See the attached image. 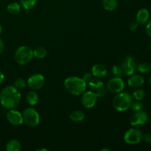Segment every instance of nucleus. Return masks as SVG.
I'll use <instances>...</instances> for the list:
<instances>
[{
    "label": "nucleus",
    "mask_w": 151,
    "mask_h": 151,
    "mask_svg": "<svg viewBox=\"0 0 151 151\" xmlns=\"http://www.w3.org/2000/svg\"><path fill=\"white\" fill-rule=\"evenodd\" d=\"M149 83H150V85H151V77H150V78H149Z\"/></svg>",
    "instance_id": "58836bf2"
},
{
    "label": "nucleus",
    "mask_w": 151,
    "mask_h": 151,
    "mask_svg": "<svg viewBox=\"0 0 151 151\" xmlns=\"http://www.w3.org/2000/svg\"><path fill=\"white\" fill-rule=\"evenodd\" d=\"M144 141L147 144H151V134L150 133H147L142 137Z\"/></svg>",
    "instance_id": "c756f323"
},
{
    "label": "nucleus",
    "mask_w": 151,
    "mask_h": 151,
    "mask_svg": "<svg viewBox=\"0 0 151 151\" xmlns=\"http://www.w3.org/2000/svg\"><path fill=\"white\" fill-rule=\"evenodd\" d=\"M143 134L138 128H131L125 132L124 141L128 145L139 144L142 139Z\"/></svg>",
    "instance_id": "0eeeda50"
},
{
    "label": "nucleus",
    "mask_w": 151,
    "mask_h": 151,
    "mask_svg": "<svg viewBox=\"0 0 151 151\" xmlns=\"http://www.w3.org/2000/svg\"><path fill=\"white\" fill-rule=\"evenodd\" d=\"M143 107H144L143 103H141L140 101H139V100H137L136 102H133L132 104H131V110H132L134 112L139 111L142 110Z\"/></svg>",
    "instance_id": "bb28decb"
},
{
    "label": "nucleus",
    "mask_w": 151,
    "mask_h": 151,
    "mask_svg": "<svg viewBox=\"0 0 151 151\" xmlns=\"http://www.w3.org/2000/svg\"><path fill=\"white\" fill-rule=\"evenodd\" d=\"M150 123H151V119H150Z\"/></svg>",
    "instance_id": "a19ab883"
},
{
    "label": "nucleus",
    "mask_w": 151,
    "mask_h": 151,
    "mask_svg": "<svg viewBox=\"0 0 151 151\" xmlns=\"http://www.w3.org/2000/svg\"><path fill=\"white\" fill-rule=\"evenodd\" d=\"M36 151H48V150L46 148H40V149H37Z\"/></svg>",
    "instance_id": "c9c22d12"
},
{
    "label": "nucleus",
    "mask_w": 151,
    "mask_h": 151,
    "mask_svg": "<svg viewBox=\"0 0 151 151\" xmlns=\"http://www.w3.org/2000/svg\"><path fill=\"white\" fill-rule=\"evenodd\" d=\"M103 6L107 11H113L116 8L118 4L117 0H102Z\"/></svg>",
    "instance_id": "aec40b11"
},
{
    "label": "nucleus",
    "mask_w": 151,
    "mask_h": 151,
    "mask_svg": "<svg viewBox=\"0 0 151 151\" xmlns=\"http://www.w3.org/2000/svg\"><path fill=\"white\" fill-rule=\"evenodd\" d=\"M21 149V143L16 139L10 140L6 145V150L7 151H20Z\"/></svg>",
    "instance_id": "6ab92c4d"
},
{
    "label": "nucleus",
    "mask_w": 151,
    "mask_h": 151,
    "mask_svg": "<svg viewBox=\"0 0 151 151\" xmlns=\"http://www.w3.org/2000/svg\"><path fill=\"white\" fill-rule=\"evenodd\" d=\"M111 73L114 77H116V78H121L124 75L123 70L121 66H118V65H114L112 67Z\"/></svg>",
    "instance_id": "a878e982"
},
{
    "label": "nucleus",
    "mask_w": 151,
    "mask_h": 151,
    "mask_svg": "<svg viewBox=\"0 0 151 151\" xmlns=\"http://www.w3.org/2000/svg\"><path fill=\"white\" fill-rule=\"evenodd\" d=\"M150 17V13L147 8H142L138 11L136 21L139 24H145L147 23Z\"/></svg>",
    "instance_id": "2eb2a0df"
},
{
    "label": "nucleus",
    "mask_w": 151,
    "mask_h": 151,
    "mask_svg": "<svg viewBox=\"0 0 151 151\" xmlns=\"http://www.w3.org/2000/svg\"><path fill=\"white\" fill-rule=\"evenodd\" d=\"M133 97L128 92H119L113 100V107L117 111H125L131 108Z\"/></svg>",
    "instance_id": "7ed1b4c3"
},
{
    "label": "nucleus",
    "mask_w": 151,
    "mask_h": 151,
    "mask_svg": "<svg viewBox=\"0 0 151 151\" xmlns=\"http://www.w3.org/2000/svg\"><path fill=\"white\" fill-rule=\"evenodd\" d=\"M145 79L142 75H131L128 80V84L130 87L134 88H140L144 84Z\"/></svg>",
    "instance_id": "4468645a"
},
{
    "label": "nucleus",
    "mask_w": 151,
    "mask_h": 151,
    "mask_svg": "<svg viewBox=\"0 0 151 151\" xmlns=\"http://www.w3.org/2000/svg\"><path fill=\"white\" fill-rule=\"evenodd\" d=\"M149 119L148 114L145 111L141 110L135 111L130 117V124L134 127H138L144 125Z\"/></svg>",
    "instance_id": "6e6552de"
},
{
    "label": "nucleus",
    "mask_w": 151,
    "mask_h": 151,
    "mask_svg": "<svg viewBox=\"0 0 151 151\" xmlns=\"http://www.w3.org/2000/svg\"><path fill=\"white\" fill-rule=\"evenodd\" d=\"M22 99L19 89L14 86H7L0 93V103L6 109H13L19 105Z\"/></svg>",
    "instance_id": "f257e3e1"
},
{
    "label": "nucleus",
    "mask_w": 151,
    "mask_h": 151,
    "mask_svg": "<svg viewBox=\"0 0 151 151\" xmlns=\"http://www.w3.org/2000/svg\"><path fill=\"white\" fill-rule=\"evenodd\" d=\"M121 67L123 70L124 75L131 76L137 71V60L133 56H126L121 63Z\"/></svg>",
    "instance_id": "423d86ee"
},
{
    "label": "nucleus",
    "mask_w": 151,
    "mask_h": 151,
    "mask_svg": "<svg viewBox=\"0 0 151 151\" xmlns=\"http://www.w3.org/2000/svg\"><path fill=\"white\" fill-rule=\"evenodd\" d=\"M4 74H3L2 72H1V71H0V85H1V84L2 83L3 81H4Z\"/></svg>",
    "instance_id": "f704fd0d"
},
{
    "label": "nucleus",
    "mask_w": 151,
    "mask_h": 151,
    "mask_svg": "<svg viewBox=\"0 0 151 151\" xmlns=\"http://www.w3.org/2000/svg\"><path fill=\"white\" fill-rule=\"evenodd\" d=\"M107 91H108L107 88H104V86H103L102 88L94 91V92L97 94L98 97H103L106 95V94H107Z\"/></svg>",
    "instance_id": "c85d7f7f"
},
{
    "label": "nucleus",
    "mask_w": 151,
    "mask_h": 151,
    "mask_svg": "<svg viewBox=\"0 0 151 151\" xmlns=\"http://www.w3.org/2000/svg\"><path fill=\"white\" fill-rule=\"evenodd\" d=\"M21 4L17 2H11L7 7V10L8 13L12 15H16L21 12Z\"/></svg>",
    "instance_id": "412c9836"
},
{
    "label": "nucleus",
    "mask_w": 151,
    "mask_h": 151,
    "mask_svg": "<svg viewBox=\"0 0 151 151\" xmlns=\"http://www.w3.org/2000/svg\"><path fill=\"white\" fill-rule=\"evenodd\" d=\"M27 83L26 81H24L22 78H18L14 82V86L16 88H18V89L25 88L27 86Z\"/></svg>",
    "instance_id": "cd10ccee"
},
{
    "label": "nucleus",
    "mask_w": 151,
    "mask_h": 151,
    "mask_svg": "<svg viewBox=\"0 0 151 151\" xmlns=\"http://www.w3.org/2000/svg\"><path fill=\"white\" fill-rule=\"evenodd\" d=\"M91 74L93 76L96 78H103L107 75L108 69L106 66L103 64L97 63V64L94 65L91 68Z\"/></svg>",
    "instance_id": "ddd939ff"
},
{
    "label": "nucleus",
    "mask_w": 151,
    "mask_h": 151,
    "mask_svg": "<svg viewBox=\"0 0 151 151\" xmlns=\"http://www.w3.org/2000/svg\"><path fill=\"white\" fill-rule=\"evenodd\" d=\"M151 70V66L148 63H141L137 65V71L140 73H148Z\"/></svg>",
    "instance_id": "b1692460"
},
{
    "label": "nucleus",
    "mask_w": 151,
    "mask_h": 151,
    "mask_svg": "<svg viewBox=\"0 0 151 151\" xmlns=\"http://www.w3.org/2000/svg\"><path fill=\"white\" fill-rule=\"evenodd\" d=\"M1 32H2V27H1V25L0 24V34L1 33Z\"/></svg>",
    "instance_id": "4c0bfd02"
},
{
    "label": "nucleus",
    "mask_w": 151,
    "mask_h": 151,
    "mask_svg": "<svg viewBox=\"0 0 151 151\" xmlns=\"http://www.w3.org/2000/svg\"><path fill=\"white\" fill-rule=\"evenodd\" d=\"M47 55V50L42 47H38L33 50V57L37 59H43Z\"/></svg>",
    "instance_id": "5701e85b"
},
{
    "label": "nucleus",
    "mask_w": 151,
    "mask_h": 151,
    "mask_svg": "<svg viewBox=\"0 0 151 151\" xmlns=\"http://www.w3.org/2000/svg\"><path fill=\"white\" fill-rule=\"evenodd\" d=\"M26 100L27 103L30 105L31 106H34L38 103L39 100V96H38V93L35 92V91H30L28 92V94L26 96Z\"/></svg>",
    "instance_id": "a211bd4d"
},
{
    "label": "nucleus",
    "mask_w": 151,
    "mask_h": 151,
    "mask_svg": "<svg viewBox=\"0 0 151 151\" xmlns=\"http://www.w3.org/2000/svg\"><path fill=\"white\" fill-rule=\"evenodd\" d=\"M146 33L150 38H151V20L149 21L146 26Z\"/></svg>",
    "instance_id": "7c9ffc66"
},
{
    "label": "nucleus",
    "mask_w": 151,
    "mask_h": 151,
    "mask_svg": "<svg viewBox=\"0 0 151 151\" xmlns=\"http://www.w3.org/2000/svg\"><path fill=\"white\" fill-rule=\"evenodd\" d=\"M138 25L139 24L137 23V21H135V22H132L131 24H130V29L131 30H135V29H137V28L138 27Z\"/></svg>",
    "instance_id": "473e14b6"
},
{
    "label": "nucleus",
    "mask_w": 151,
    "mask_h": 151,
    "mask_svg": "<svg viewBox=\"0 0 151 151\" xmlns=\"http://www.w3.org/2000/svg\"><path fill=\"white\" fill-rule=\"evenodd\" d=\"M6 118L9 123L13 125H21L24 122L23 116L19 111L13 109H10L6 114Z\"/></svg>",
    "instance_id": "f8f14e48"
},
{
    "label": "nucleus",
    "mask_w": 151,
    "mask_h": 151,
    "mask_svg": "<svg viewBox=\"0 0 151 151\" xmlns=\"http://www.w3.org/2000/svg\"><path fill=\"white\" fill-rule=\"evenodd\" d=\"M124 88H125V83L123 80L121 78H116V77H114L113 78L109 80L106 86L108 91L115 94L122 91Z\"/></svg>",
    "instance_id": "9b49d317"
},
{
    "label": "nucleus",
    "mask_w": 151,
    "mask_h": 151,
    "mask_svg": "<svg viewBox=\"0 0 151 151\" xmlns=\"http://www.w3.org/2000/svg\"><path fill=\"white\" fill-rule=\"evenodd\" d=\"M93 77H94V76H93V75L91 73H86V74H85V75H84L83 79L85 81V82L86 83V84H87V83H88V81H89L90 80H91V78H93Z\"/></svg>",
    "instance_id": "2f4dec72"
},
{
    "label": "nucleus",
    "mask_w": 151,
    "mask_h": 151,
    "mask_svg": "<svg viewBox=\"0 0 151 151\" xmlns=\"http://www.w3.org/2000/svg\"><path fill=\"white\" fill-rule=\"evenodd\" d=\"M133 97L136 100H139V101H141L145 97V92L143 89H141V88H137V90L134 91L133 93Z\"/></svg>",
    "instance_id": "393cba45"
},
{
    "label": "nucleus",
    "mask_w": 151,
    "mask_h": 151,
    "mask_svg": "<svg viewBox=\"0 0 151 151\" xmlns=\"http://www.w3.org/2000/svg\"><path fill=\"white\" fill-rule=\"evenodd\" d=\"M149 48H150V50H151V42H150V45H149Z\"/></svg>",
    "instance_id": "ea45409f"
},
{
    "label": "nucleus",
    "mask_w": 151,
    "mask_h": 151,
    "mask_svg": "<svg viewBox=\"0 0 151 151\" xmlns=\"http://www.w3.org/2000/svg\"><path fill=\"white\" fill-rule=\"evenodd\" d=\"M88 86L91 88L94 91L99 89V88H102L103 86H104V84L103 82L99 78H96V77H93L88 83H87Z\"/></svg>",
    "instance_id": "f3484780"
},
{
    "label": "nucleus",
    "mask_w": 151,
    "mask_h": 151,
    "mask_svg": "<svg viewBox=\"0 0 151 151\" xmlns=\"http://www.w3.org/2000/svg\"><path fill=\"white\" fill-rule=\"evenodd\" d=\"M4 44L2 40L0 38V54L2 53V52L4 51Z\"/></svg>",
    "instance_id": "72a5a7b5"
},
{
    "label": "nucleus",
    "mask_w": 151,
    "mask_h": 151,
    "mask_svg": "<svg viewBox=\"0 0 151 151\" xmlns=\"http://www.w3.org/2000/svg\"><path fill=\"white\" fill-rule=\"evenodd\" d=\"M24 122L29 127H35L40 122V115L34 108H27L22 114Z\"/></svg>",
    "instance_id": "39448f33"
},
{
    "label": "nucleus",
    "mask_w": 151,
    "mask_h": 151,
    "mask_svg": "<svg viewBox=\"0 0 151 151\" xmlns=\"http://www.w3.org/2000/svg\"><path fill=\"white\" fill-rule=\"evenodd\" d=\"M81 97V103L83 106L86 109H92L97 103L98 96L94 91H88L83 93Z\"/></svg>",
    "instance_id": "1a4fd4ad"
},
{
    "label": "nucleus",
    "mask_w": 151,
    "mask_h": 151,
    "mask_svg": "<svg viewBox=\"0 0 151 151\" xmlns=\"http://www.w3.org/2000/svg\"><path fill=\"white\" fill-rule=\"evenodd\" d=\"M28 86L33 91H37L42 88L45 84V78L41 74H34L32 75L27 82Z\"/></svg>",
    "instance_id": "9d476101"
},
{
    "label": "nucleus",
    "mask_w": 151,
    "mask_h": 151,
    "mask_svg": "<svg viewBox=\"0 0 151 151\" xmlns=\"http://www.w3.org/2000/svg\"><path fill=\"white\" fill-rule=\"evenodd\" d=\"M33 58V50L27 46H22L16 50L14 58L16 63L21 66H24L32 60Z\"/></svg>",
    "instance_id": "20e7f679"
},
{
    "label": "nucleus",
    "mask_w": 151,
    "mask_h": 151,
    "mask_svg": "<svg viewBox=\"0 0 151 151\" xmlns=\"http://www.w3.org/2000/svg\"><path fill=\"white\" fill-rule=\"evenodd\" d=\"M37 2H38V0H20L21 5L27 11L32 10L36 5Z\"/></svg>",
    "instance_id": "4be33fe9"
},
{
    "label": "nucleus",
    "mask_w": 151,
    "mask_h": 151,
    "mask_svg": "<svg viewBox=\"0 0 151 151\" xmlns=\"http://www.w3.org/2000/svg\"><path fill=\"white\" fill-rule=\"evenodd\" d=\"M65 88L72 95L79 96L85 92L87 84L83 78L71 76L64 81Z\"/></svg>",
    "instance_id": "f03ea898"
},
{
    "label": "nucleus",
    "mask_w": 151,
    "mask_h": 151,
    "mask_svg": "<svg viewBox=\"0 0 151 151\" xmlns=\"http://www.w3.org/2000/svg\"><path fill=\"white\" fill-rule=\"evenodd\" d=\"M101 151H111L110 149H107V148H104V149H102Z\"/></svg>",
    "instance_id": "e433bc0d"
},
{
    "label": "nucleus",
    "mask_w": 151,
    "mask_h": 151,
    "mask_svg": "<svg viewBox=\"0 0 151 151\" xmlns=\"http://www.w3.org/2000/svg\"><path fill=\"white\" fill-rule=\"evenodd\" d=\"M86 117V114L83 111L75 110L72 111L69 115V118L72 121L75 122H82Z\"/></svg>",
    "instance_id": "dca6fc26"
}]
</instances>
